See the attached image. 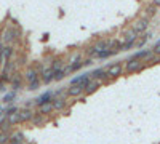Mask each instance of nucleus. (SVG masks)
Returning <instances> with one entry per match:
<instances>
[{
	"label": "nucleus",
	"mask_w": 160,
	"mask_h": 144,
	"mask_svg": "<svg viewBox=\"0 0 160 144\" xmlns=\"http://www.w3.org/2000/svg\"><path fill=\"white\" fill-rule=\"evenodd\" d=\"M146 67H148V66H146L142 61H139V59H128L127 64L123 66V72H127V74H135V72L144 71Z\"/></svg>",
	"instance_id": "1"
},
{
	"label": "nucleus",
	"mask_w": 160,
	"mask_h": 144,
	"mask_svg": "<svg viewBox=\"0 0 160 144\" xmlns=\"http://www.w3.org/2000/svg\"><path fill=\"white\" fill-rule=\"evenodd\" d=\"M19 37H21V29L13 26V27H7L3 35L0 38H2V42H5V43H11L15 38H19Z\"/></svg>",
	"instance_id": "2"
},
{
	"label": "nucleus",
	"mask_w": 160,
	"mask_h": 144,
	"mask_svg": "<svg viewBox=\"0 0 160 144\" xmlns=\"http://www.w3.org/2000/svg\"><path fill=\"white\" fill-rule=\"evenodd\" d=\"M122 72H123V64H122V62L109 64L108 69H106V74H108L109 80H112V78H117L118 75H122Z\"/></svg>",
	"instance_id": "3"
},
{
	"label": "nucleus",
	"mask_w": 160,
	"mask_h": 144,
	"mask_svg": "<svg viewBox=\"0 0 160 144\" xmlns=\"http://www.w3.org/2000/svg\"><path fill=\"white\" fill-rule=\"evenodd\" d=\"M66 96H68V98H80V99H83V98H85V95H83V87H78V85H71V87H68Z\"/></svg>",
	"instance_id": "4"
},
{
	"label": "nucleus",
	"mask_w": 160,
	"mask_h": 144,
	"mask_svg": "<svg viewBox=\"0 0 160 144\" xmlns=\"http://www.w3.org/2000/svg\"><path fill=\"white\" fill-rule=\"evenodd\" d=\"M148 27H149V19L148 18H139L136 22H135V26H133V31H135V34L136 35H142L146 31H148Z\"/></svg>",
	"instance_id": "5"
},
{
	"label": "nucleus",
	"mask_w": 160,
	"mask_h": 144,
	"mask_svg": "<svg viewBox=\"0 0 160 144\" xmlns=\"http://www.w3.org/2000/svg\"><path fill=\"white\" fill-rule=\"evenodd\" d=\"M53 98H55V93H53L51 90H48V91H45L43 95H40L38 98H35L34 99V106H42V104H45V102H50Z\"/></svg>",
	"instance_id": "6"
},
{
	"label": "nucleus",
	"mask_w": 160,
	"mask_h": 144,
	"mask_svg": "<svg viewBox=\"0 0 160 144\" xmlns=\"http://www.w3.org/2000/svg\"><path fill=\"white\" fill-rule=\"evenodd\" d=\"M90 80H91L90 72H85V74H82V75L74 77L72 80H71V85H78V87H83V88H85V85H87Z\"/></svg>",
	"instance_id": "7"
},
{
	"label": "nucleus",
	"mask_w": 160,
	"mask_h": 144,
	"mask_svg": "<svg viewBox=\"0 0 160 144\" xmlns=\"http://www.w3.org/2000/svg\"><path fill=\"white\" fill-rule=\"evenodd\" d=\"M10 83H11L13 91H18L21 88V85H22V75L18 74V72H13L11 77H10Z\"/></svg>",
	"instance_id": "8"
},
{
	"label": "nucleus",
	"mask_w": 160,
	"mask_h": 144,
	"mask_svg": "<svg viewBox=\"0 0 160 144\" xmlns=\"http://www.w3.org/2000/svg\"><path fill=\"white\" fill-rule=\"evenodd\" d=\"M99 87H101V82H99V80H95V78H91V80L85 85V88H83V95L87 96V95L95 93V91H96Z\"/></svg>",
	"instance_id": "9"
},
{
	"label": "nucleus",
	"mask_w": 160,
	"mask_h": 144,
	"mask_svg": "<svg viewBox=\"0 0 160 144\" xmlns=\"http://www.w3.org/2000/svg\"><path fill=\"white\" fill-rule=\"evenodd\" d=\"M51 104H53V111H64L68 107V98H53Z\"/></svg>",
	"instance_id": "10"
},
{
	"label": "nucleus",
	"mask_w": 160,
	"mask_h": 144,
	"mask_svg": "<svg viewBox=\"0 0 160 144\" xmlns=\"http://www.w3.org/2000/svg\"><path fill=\"white\" fill-rule=\"evenodd\" d=\"M18 115H19V122L21 123H26V122H31L32 120L34 111L32 109H19L18 111Z\"/></svg>",
	"instance_id": "11"
},
{
	"label": "nucleus",
	"mask_w": 160,
	"mask_h": 144,
	"mask_svg": "<svg viewBox=\"0 0 160 144\" xmlns=\"http://www.w3.org/2000/svg\"><path fill=\"white\" fill-rule=\"evenodd\" d=\"M40 77V74H38V71H37V67H29L28 71H26V74L22 75V78H26V82H32V80H35V78H38Z\"/></svg>",
	"instance_id": "12"
},
{
	"label": "nucleus",
	"mask_w": 160,
	"mask_h": 144,
	"mask_svg": "<svg viewBox=\"0 0 160 144\" xmlns=\"http://www.w3.org/2000/svg\"><path fill=\"white\" fill-rule=\"evenodd\" d=\"M53 77H55V72H53L50 67H47L42 74H40V80H42V83H50V82H53Z\"/></svg>",
	"instance_id": "13"
},
{
	"label": "nucleus",
	"mask_w": 160,
	"mask_h": 144,
	"mask_svg": "<svg viewBox=\"0 0 160 144\" xmlns=\"http://www.w3.org/2000/svg\"><path fill=\"white\" fill-rule=\"evenodd\" d=\"M31 123H34V125H37V127H42V125H45V123H47V117H45V115H42V114H38V112H34Z\"/></svg>",
	"instance_id": "14"
},
{
	"label": "nucleus",
	"mask_w": 160,
	"mask_h": 144,
	"mask_svg": "<svg viewBox=\"0 0 160 144\" xmlns=\"http://www.w3.org/2000/svg\"><path fill=\"white\" fill-rule=\"evenodd\" d=\"M38 114H42V115H50L51 112H53V104H51V101L50 102H45V104H42V106H38V111H37Z\"/></svg>",
	"instance_id": "15"
},
{
	"label": "nucleus",
	"mask_w": 160,
	"mask_h": 144,
	"mask_svg": "<svg viewBox=\"0 0 160 144\" xmlns=\"http://www.w3.org/2000/svg\"><path fill=\"white\" fill-rule=\"evenodd\" d=\"M114 55H117V51L104 50V51H98V53L95 55V58H98V59H108V58H111V56H114Z\"/></svg>",
	"instance_id": "16"
},
{
	"label": "nucleus",
	"mask_w": 160,
	"mask_h": 144,
	"mask_svg": "<svg viewBox=\"0 0 160 144\" xmlns=\"http://www.w3.org/2000/svg\"><path fill=\"white\" fill-rule=\"evenodd\" d=\"M13 53H15V50H13L11 45L3 47V61H10L13 58Z\"/></svg>",
	"instance_id": "17"
},
{
	"label": "nucleus",
	"mask_w": 160,
	"mask_h": 144,
	"mask_svg": "<svg viewBox=\"0 0 160 144\" xmlns=\"http://www.w3.org/2000/svg\"><path fill=\"white\" fill-rule=\"evenodd\" d=\"M64 64H66V62H64V61H62L61 58H56L55 61H53V62H51V66H50V69H51L53 72H56L58 69H61V67L64 66Z\"/></svg>",
	"instance_id": "18"
},
{
	"label": "nucleus",
	"mask_w": 160,
	"mask_h": 144,
	"mask_svg": "<svg viewBox=\"0 0 160 144\" xmlns=\"http://www.w3.org/2000/svg\"><path fill=\"white\" fill-rule=\"evenodd\" d=\"M40 85H42V80H40V77H38V78H35V80H32V82L28 83V90L29 91H35V90L40 88Z\"/></svg>",
	"instance_id": "19"
},
{
	"label": "nucleus",
	"mask_w": 160,
	"mask_h": 144,
	"mask_svg": "<svg viewBox=\"0 0 160 144\" xmlns=\"http://www.w3.org/2000/svg\"><path fill=\"white\" fill-rule=\"evenodd\" d=\"M7 122H8L11 127H15V125L21 123V122H19V115H18V112H16V114H11V115H8V117H7Z\"/></svg>",
	"instance_id": "20"
},
{
	"label": "nucleus",
	"mask_w": 160,
	"mask_h": 144,
	"mask_svg": "<svg viewBox=\"0 0 160 144\" xmlns=\"http://www.w3.org/2000/svg\"><path fill=\"white\" fill-rule=\"evenodd\" d=\"M15 98H16V91H10L8 95H5V96H3V99H2V101H3L5 104H11L13 101H15Z\"/></svg>",
	"instance_id": "21"
},
{
	"label": "nucleus",
	"mask_w": 160,
	"mask_h": 144,
	"mask_svg": "<svg viewBox=\"0 0 160 144\" xmlns=\"http://www.w3.org/2000/svg\"><path fill=\"white\" fill-rule=\"evenodd\" d=\"M66 75H68V74H66V71H64V66L61 67V69H58L56 72H55V77H53V80H62V78L66 77Z\"/></svg>",
	"instance_id": "22"
},
{
	"label": "nucleus",
	"mask_w": 160,
	"mask_h": 144,
	"mask_svg": "<svg viewBox=\"0 0 160 144\" xmlns=\"http://www.w3.org/2000/svg\"><path fill=\"white\" fill-rule=\"evenodd\" d=\"M10 142V132H0V144Z\"/></svg>",
	"instance_id": "23"
},
{
	"label": "nucleus",
	"mask_w": 160,
	"mask_h": 144,
	"mask_svg": "<svg viewBox=\"0 0 160 144\" xmlns=\"http://www.w3.org/2000/svg\"><path fill=\"white\" fill-rule=\"evenodd\" d=\"M19 111V107L18 106H11V104H10V106L7 107V109H3V112H5V115L8 117V115H11V114H16Z\"/></svg>",
	"instance_id": "24"
},
{
	"label": "nucleus",
	"mask_w": 160,
	"mask_h": 144,
	"mask_svg": "<svg viewBox=\"0 0 160 144\" xmlns=\"http://www.w3.org/2000/svg\"><path fill=\"white\" fill-rule=\"evenodd\" d=\"M68 66H69V71H71V72H75V71H78V69H82V67H83V64H82V61H80V62L68 64Z\"/></svg>",
	"instance_id": "25"
},
{
	"label": "nucleus",
	"mask_w": 160,
	"mask_h": 144,
	"mask_svg": "<svg viewBox=\"0 0 160 144\" xmlns=\"http://www.w3.org/2000/svg\"><path fill=\"white\" fill-rule=\"evenodd\" d=\"M146 42H148V38H146L144 35H141L138 40H136V43H135V47H138V48H142L144 45H146Z\"/></svg>",
	"instance_id": "26"
},
{
	"label": "nucleus",
	"mask_w": 160,
	"mask_h": 144,
	"mask_svg": "<svg viewBox=\"0 0 160 144\" xmlns=\"http://www.w3.org/2000/svg\"><path fill=\"white\" fill-rule=\"evenodd\" d=\"M152 53H154L155 56H160V43H155V45H154V48H152Z\"/></svg>",
	"instance_id": "27"
},
{
	"label": "nucleus",
	"mask_w": 160,
	"mask_h": 144,
	"mask_svg": "<svg viewBox=\"0 0 160 144\" xmlns=\"http://www.w3.org/2000/svg\"><path fill=\"white\" fill-rule=\"evenodd\" d=\"M34 107V99H29L28 102H24V109H32Z\"/></svg>",
	"instance_id": "28"
},
{
	"label": "nucleus",
	"mask_w": 160,
	"mask_h": 144,
	"mask_svg": "<svg viewBox=\"0 0 160 144\" xmlns=\"http://www.w3.org/2000/svg\"><path fill=\"white\" fill-rule=\"evenodd\" d=\"M148 13H149V15H155V13H157V7H155V5L148 7Z\"/></svg>",
	"instance_id": "29"
},
{
	"label": "nucleus",
	"mask_w": 160,
	"mask_h": 144,
	"mask_svg": "<svg viewBox=\"0 0 160 144\" xmlns=\"http://www.w3.org/2000/svg\"><path fill=\"white\" fill-rule=\"evenodd\" d=\"M7 120V115H5V112L3 111H0V123H3Z\"/></svg>",
	"instance_id": "30"
},
{
	"label": "nucleus",
	"mask_w": 160,
	"mask_h": 144,
	"mask_svg": "<svg viewBox=\"0 0 160 144\" xmlns=\"http://www.w3.org/2000/svg\"><path fill=\"white\" fill-rule=\"evenodd\" d=\"M82 64H83V66H90V64H93V59H90V58H87L85 61H82Z\"/></svg>",
	"instance_id": "31"
},
{
	"label": "nucleus",
	"mask_w": 160,
	"mask_h": 144,
	"mask_svg": "<svg viewBox=\"0 0 160 144\" xmlns=\"http://www.w3.org/2000/svg\"><path fill=\"white\" fill-rule=\"evenodd\" d=\"M3 90H5V83L0 80V91H3Z\"/></svg>",
	"instance_id": "32"
},
{
	"label": "nucleus",
	"mask_w": 160,
	"mask_h": 144,
	"mask_svg": "<svg viewBox=\"0 0 160 144\" xmlns=\"http://www.w3.org/2000/svg\"><path fill=\"white\" fill-rule=\"evenodd\" d=\"M154 2H155V3H154L155 7H160V0H154Z\"/></svg>",
	"instance_id": "33"
},
{
	"label": "nucleus",
	"mask_w": 160,
	"mask_h": 144,
	"mask_svg": "<svg viewBox=\"0 0 160 144\" xmlns=\"http://www.w3.org/2000/svg\"><path fill=\"white\" fill-rule=\"evenodd\" d=\"M0 111H3V107H2V104H0Z\"/></svg>",
	"instance_id": "34"
}]
</instances>
